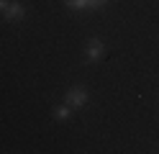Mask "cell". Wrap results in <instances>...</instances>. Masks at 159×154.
Masks as SVG:
<instances>
[{
	"label": "cell",
	"mask_w": 159,
	"mask_h": 154,
	"mask_svg": "<svg viewBox=\"0 0 159 154\" xmlns=\"http://www.w3.org/2000/svg\"><path fill=\"white\" fill-rule=\"evenodd\" d=\"M23 16H26V5L23 3H8L5 10H3V18L8 23H21Z\"/></svg>",
	"instance_id": "2"
},
{
	"label": "cell",
	"mask_w": 159,
	"mask_h": 154,
	"mask_svg": "<svg viewBox=\"0 0 159 154\" xmlns=\"http://www.w3.org/2000/svg\"><path fill=\"white\" fill-rule=\"evenodd\" d=\"M67 8H72V10H85L87 8V0H64Z\"/></svg>",
	"instance_id": "5"
},
{
	"label": "cell",
	"mask_w": 159,
	"mask_h": 154,
	"mask_svg": "<svg viewBox=\"0 0 159 154\" xmlns=\"http://www.w3.org/2000/svg\"><path fill=\"white\" fill-rule=\"evenodd\" d=\"M85 51H87V59L90 62H100L103 59V54H105V44H103V39H90L87 41V46H85Z\"/></svg>",
	"instance_id": "3"
},
{
	"label": "cell",
	"mask_w": 159,
	"mask_h": 154,
	"mask_svg": "<svg viewBox=\"0 0 159 154\" xmlns=\"http://www.w3.org/2000/svg\"><path fill=\"white\" fill-rule=\"evenodd\" d=\"M108 3V0H87V8H90V10H98V8H103Z\"/></svg>",
	"instance_id": "6"
},
{
	"label": "cell",
	"mask_w": 159,
	"mask_h": 154,
	"mask_svg": "<svg viewBox=\"0 0 159 154\" xmlns=\"http://www.w3.org/2000/svg\"><path fill=\"white\" fill-rule=\"evenodd\" d=\"M5 5H8V0H0V13L5 10Z\"/></svg>",
	"instance_id": "7"
},
{
	"label": "cell",
	"mask_w": 159,
	"mask_h": 154,
	"mask_svg": "<svg viewBox=\"0 0 159 154\" xmlns=\"http://www.w3.org/2000/svg\"><path fill=\"white\" fill-rule=\"evenodd\" d=\"M52 116H54L57 121H67L69 116H72V108H69L67 103H64V105H57V108L52 110Z\"/></svg>",
	"instance_id": "4"
},
{
	"label": "cell",
	"mask_w": 159,
	"mask_h": 154,
	"mask_svg": "<svg viewBox=\"0 0 159 154\" xmlns=\"http://www.w3.org/2000/svg\"><path fill=\"white\" fill-rule=\"evenodd\" d=\"M64 103L69 108H85L87 105V87H82V85L69 87L67 95H64Z\"/></svg>",
	"instance_id": "1"
}]
</instances>
